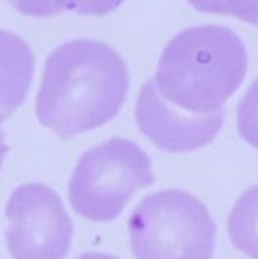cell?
Here are the masks:
<instances>
[{
    "label": "cell",
    "instance_id": "obj_10",
    "mask_svg": "<svg viewBox=\"0 0 258 259\" xmlns=\"http://www.w3.org/2000/svg\"><path fill=\"white\" fill-rule=\"evenodd\" d=\"M7 150H8V146L4 140V133L0 130V168L2 166V162Z\"/></svg>",
    "mask_w": 258,
    "mask_h": 259
},
{
    "label": "cell",
    "instance_id": "obj_7",
    "mask_svg": "<svg viewBox=\"0 0 258 259\" xmlns=\"http://www.w3.org/2000/svg\"><path fill=\"white\" fill-rule=\"evenodd\" d=\"M34 56L16 33L0 28V123L11 116L28 93Z\"/></svg>",
    "mask_w": 258,
    "mask_h": 259
},
{
    "label": "cell",
    "instance_id": "obj_2",
    "mask_svg": "<svg viewBox=\"0 0 258 259\" xmlns=\"http://www.w3.org/2000/svg\"><path fill=\"white\" fill-rule=\"evenodd\" d=\"M246 70L247 53L240 37L226 26L205 24L181 31L167 44L153 82L175 107L210 114L222 109Z\"/></svg>",
    "mask_w": 258,
    "mask_h": 259
},
{
    "label": "cell",
    "instance_id": "obj_4",
    "mask_svg": "<svg viewBox=\"0 0 258 259\" xmlns=\"http://www.w3.org/2000/svg\"><path fill=\"white\" fill-rule=\"evenodd\" d=\"M154 181L147 154L133 141L116 137L82 155L69 182V201L78 215L109 222Z\"/></svg>",
    "mask_w": 258,
    "mask_h": 259
},
{
    "label": "cell",
    "instance_id": "obj_9",
    "mask_svg": "<svg viewBox=\"0 0 258 259\" xmlns=\"http://www.w3.org/2000/svg\"><path fill=\"white\" fill-rule=\"evenodd\" d=\"M77 259H119L113 255L106 254V253H101V252H89L85 253L81 256H79Z\"/></svg>",
    "mask_w": 258,
    "mask_h": 259
},
{
    "label": "cell",
    "instance_id": "obj_6",
    "mask_svg": "<svg viewBox=\"0 0 258 259\" xmlns=\"http://www.w3.org/2000/svg\"><path fill=\"white\" fill-rule=\"evenodd\" d=\"M135 118L141 132L161 150L181 153L212 142L224 121V109L210 114L185 112L165 101L153 80L141 88L135 107Z\"/></svg>",
    "mask_w": 258,
    "mask_h": 259
},
{
    "label": "cell",
    "instance_id": "obj_8",
    "mask_svg": "<svg viewBox=\"0 0 258 259\" xmlns=\"http://www.w3.org/2000/svg\"><path fill=\"white\" fill-rule=\"evenodd\" d=\"M249 197L243 198L238 203L237 207L232 213L231 221H230V234H234L240 228L239 233L232 238L233 243L238 245L240 250L247 252L249 255H253L256 257V248L252 246L251 242L255 245L256 240L251 237V235L255 238V229H256V205L251 209V205L249 208Z\"/></svg>",
    "mask_w": 258,
    "mask_h": 259
},
{
    "label": "cell",
    "instance_id": "obj_5",
    "mask_svg": "<svg viewBox=\"0 0 258 259\" xmlns=\"http://www.w3.org/2000/svg\"><path fill=\"white\" fill-rule=\"evenodd\" d=\"M5 239L13 259H64L73 225L60 196L39 183L18 187L10 196Z\"/></svg>",
    "mask_w": 258,
    "mask_h": 259
},
{
    "label": "cell",
    "instance_id": "obj_1",
    "mask_svg": "<svg viewBox=\"0 0 258 259\" xmlns=\"http://www.w3.org/2000/svg\"><path fill=\"white\" fill-rule=\"evenodd\" d=\"M128 85L127 66L111 47L88 38L65 42L46 62L38 121L64 139L94 130L118 114Z\"/></svg>",
    "mask_w": 258,
    "mask_h": 259
},
{
    "label": "cell",
    "instance_id": "obj_3",
    "mask_svg": "<svg viewBox=\"0 0 258 259\" xmlns=\"http://www.w3.org/2000/svg\"><path fill=\"white\" fill-rule=\"evenodd\" d=\"M135 259H211L216 224L206 206L181 190L144 197L129 219Z\"/></svg>",
    "mask_w": 258,
    "mask_h": 259
}]
</instances>
